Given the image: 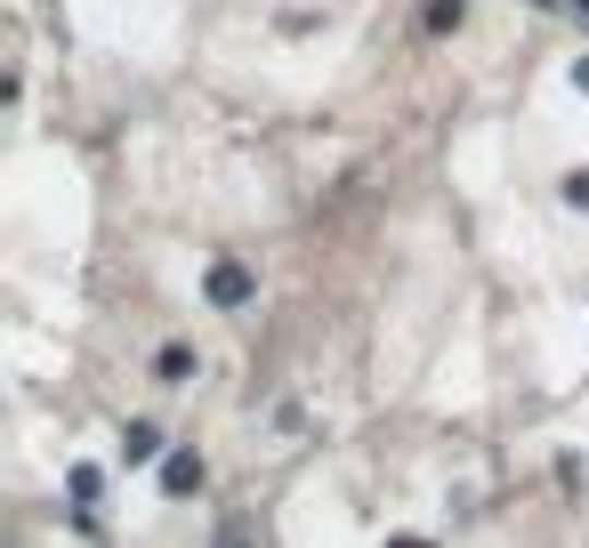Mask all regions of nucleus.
Returning a JSON list of instances; mask_svg holds the SVG:
<instances>
[{
  "instance_id": "1",
  "label": "nucleus",
  "mask_w": 589,
  "mask_h": 548,
  "mask_svg": "<svg viewBox=\"0 0 589 548\" xmlns=\"http://www.w3.org/2000/svg\"><path fill=\"white\" fill-rule=\"evenodd\" d=\"M211 299H218V307H242V299H251V282H242L235 267H218V275H211Z\"/></svg>"
},
{
  "instance_id": "2",
  "label": "nucleus",
  "mask_w": 589,
  "mask_h": 548,
  "mask_svg": "<svg viewBox=\"0 0 589 548\" xmlns=\"http://www.w3.org/2000/svg\"><path fill=\"white\" fill-rule=\"evenodd\" d=\"M161 379H194V355L187 348H161Z\"/></svg>"
},
{
  "instance_id": "3",
  "label": "nucleus",
  "mask_w": 589,
  "mask_h": 548,
  "mask_svg": "<svg viewBox=\"0 0 589 548\" xmlns=\"http://www.w3.org/2000/svg\"><path fill=\"white\" fill-rule=\"evenodd\" d=\"M202 484V460H170V492H194Z\"/></svg>"
}]
</instances>
